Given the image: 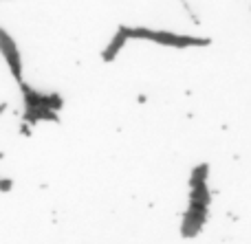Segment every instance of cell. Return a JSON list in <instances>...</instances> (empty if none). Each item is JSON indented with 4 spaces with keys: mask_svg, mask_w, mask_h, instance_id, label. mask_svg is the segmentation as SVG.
Instances as JSON below:
<instances>
[{
    "mask_svg": "<svg viewBox=\"0 0 251 244\" xmlns=\"http://www.w3.org/2000/svg\"><path fill=\"white\" fill-rule=\"evenodd\" d=\"M126 33V38H143L152 40L163 46H176V48H187V46H209L212 40L209 38H194V35H176L170 31H154V29H143V26H119Z\"/></svg>",
    "mask_w": 251,
    "mask_h": 244,
    "instance_id": "7a4b0ae2",
    "label": "cell"
},
{
    "mask_svg": "<svg viewBox=\"0 0 251 244\" xmlns=\"http://www.w3.org/2000/svg\"><path fill=\"white\" fill-rule=\"evenodd\" d=\"M0 38H2V46H0V48H2V55H4V60H7L13 79H16L18 84H25V82H22V64H20V53H18V46L13 44V40L9 38L7 31H2V33H0Z\"/></svg>",
    "mask_w": 251,
    "mask_h": 244,
    "instance_id": "3957f363",
    "label": "cell"
},
{
    "mask_svg": "<svg viewBox=\"0 0 251 244\" xmlns=\"http://www.w3.org/2000/svg\"><path fill=\"white\" fill-rule=\"evenodd\" d=\"M190 207H187L185 216H183L181 233L185 238H194L201 233V229L207 222V211L209 202H212V194L207 189V165H199L192 170V180H190Z\"/></svg>",
    "mask_w": 251,
    "mask_h": 244,
    "instance_id": "6da1fadb",
    "label": "cell"
},
{
    "mask_svg": "<svg viewBox=\"0 0 251 244\" xmlns=\"http://www.w3.org/2000/svg\"><path fill=\"white\" fill-rule=\"evenodd\" d=\"M126 40H128V38H126V33H124L122 29H119L117 35H115V38L110 40V44L106 46V51L101 53V60H104V62H113L115 57H117V53L122 51V46L126 44Z\"/></svg>",
    "mask_w": 251,
    "mask_h": 244,
    "instance_id": "277c9868",
    "label": "cell"
}]
</instances>
